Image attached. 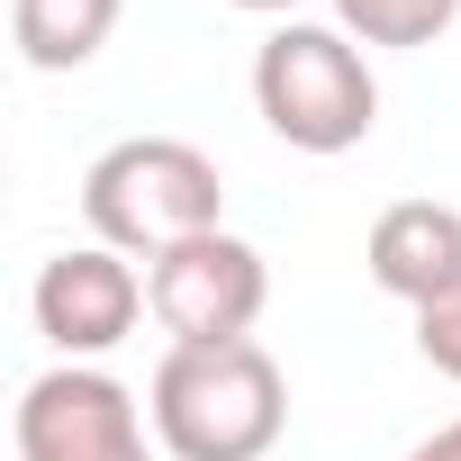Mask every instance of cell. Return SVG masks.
<instances>
[{"mask_svg": "<svg viewBox=\"0 0 461 461\" xmlns=\"http://www.w3.org/2000/svg\"><path fill=\"white\" fill-rule=\"evenodd\" d=\"M145 416L172 461H263L290 425V380L263 344H172L145 380Z\"/></svg>", "mask_w": 461, "mask_h": 461, "instance_id": "cell-1", "label": "cell"}, {"mask_svg": "<svg viewBox=\"0 0 461 461\" xmlns=\"http://www.w3.org/2000/svg\"><path fill=\"white\" fill-rule=\"evenodd\" d=\"M82 217H91V245L154 263V254L208 236V226H226V181L190 136H118L82 172Z\"/></svg>", "mask_w": 461, "mask_h": 461, "instance_id": "cell-2", "label": "cell"}, {"mask_svg": "<svg viewBox=\"0 0 461 461\" xmlns=\"http://www.w3.org/2000/svg\"><path fill=\"white\" fill-rule=\"evenodd\" d=\"M254 109L290 154H353L380 127V82H371V55L344 28L281 19L254 46Z\"/></svg>", "mask_w": 461, "mask_h": 461, "instance_id": "cell-3", "label": "cell"}, {"mask_svg": "<svg viewBox=\"0 0 461 461\" xmlns=\"http://www.w3.org/2000/svg\"><path fill=\"white\" fill-rule=\"evenodd\" d=\"M145 308L172 344H254V326L272 308V263L236 226H208V236L145 263Z\"/></svg>", "mask_w": 461, "mask_h": 461, "instance_id": "cell-4", "label": "cell"}, {"mask_svg": "<svg viewBox=\"0 0 461 461\" xmlns=\"http://www.w3.org/2000/svg\"><path fill=\"white\" fill-rule=\"evenodd\" d=\"M19 461H163L154 416L127 380H109L100 362H55L19 389Z\"/></svg>", "mask_w": 461, "mask_h": 461, "instance_id": "cell-5", "label": "cell"}, {"mask_svg": "<svg viewBox=\"0 0 461 461\" xmlns=\"http://www.w3.org/2000/svg\"><path fill=\"white\" fill-rule=\"evenodd\" d=\"M28 308H37V335H46L64 362H100V353H118V344L136 335V317H145V272H136L118 245H64V254L37 272Z\"/></svg>", "mask_w": 461, "mask_h": 461, "instance_id": "cell-6", "label": "cell"}, {"mask_svg": "<svg viewBox=\"0 0 461 461\" xmlns=\"http://www.w3.org/2000/svg\"><path fill=\"white\" fill-rule=\"evenodd\" d=\"M362 263L407 308L452 299L461 290V208H443V199H389L371 217V236H362Z\"/></svg>", "mask_w": 461, "mask_h": 461, "instance_id": "cell-7", "label": "cell"}, {"mask_svg": "<svg viewBox=\"0 0 461 461\" xmlns=\"http://www.w3.org/2000/svg\"><path fill=\"white\" fill-rule=\"evenodd\" d=\"M127 0H10V37L28 73H82L109 37H118Z\"/></svg>", "mask_w": 461, "mask_h": 461, "instance_id": "cell-8", "label": "cell"}, {"mask_svg": "<svg viewBox=\"0 0 461 461\" xmlns=\"http://www.w3.org/2000/svg\"><path fill=\"white\" fill-rule=\"evenodd\" d=\"M461 19V0H335V28L362 46H434Z\"/></svg>", "mask_w": 461, "mask_h": 461, "instance_id": "cell-9", "label": "cell"}, {"mask_svg": "<svg viewBox=\"0 0 461 461\" xmlns=\"http://www.w3.org/2000/svg\"><path fill=\"white\" fill-rule=\"evenodd\" d=\"M416 353H425L443 380H461V290L434 299V308H416Z\"/></svg>", "mask_w": 461, "mask_h": 461, "instance_id": "cell-10", "label": "cell"}, {"mask_svg": "<svg viewBox=\"0 0 461 461\" xmlns=\"http://www.w3.org/2000/svg\"><path fill=\"white\" fill-rule=\"evenodd\" d=\"M407 461H461V416H452V425H434L425 443H407Z\"/></svg>", "mask_w": 461, "mask_h": 461, "instance_id": "cell-11", "label": "cell"}, {"mask_svg": "<svg viewBox=\"0 0 461 461\" xmlns=\"http://www.w3.org/2000/svg\"><path fill=\"white\" fill-rule=\"evenodd\" d=\"M236 10H254V19H299V0H236Z\"/></svg>", "mask_w": 461, "mask_h": 461, "instance_id": "cell-12", "label": "cell"}]
</instances>
